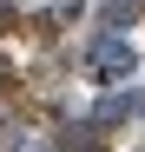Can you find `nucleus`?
Returning <instances> with one entry per match:
<instances>
[{
  "label": "nucleus",
  "mask_w": 145,
  "mask_h": 152,
  "mask_svg": "<svg viewBox=\"0 0 145 152\" xmlns=\"http://www.w3.org/2000/svg\"><path fill=\"white\" fill-rule=\"evenodd\" d=\"M86 66H92V80H99V86H112V80H125V73H132V46H125V40H99Z\"/></svg>",
  "instance_id": "f257e3e1"
},
{
  "label": "nucleus",
  "mask_w": 145,
  "mask_h": 152,
  "mask_svg": "<svg viewBox=\"0 0 145 152\" xmlns=\"http://www.w3.org/2000/svg\"><path fill=\"white\" fill-rule=\"evenodd\" d=\"M132 113H145V93H125V99H106V106L92 113V126H119V119H132Z\"/></svg>",
  "instance_id": "f03ea898"
},
{
  "label": "nucleus",
  "mask_w": 145,
  "mask_h": 152,
  "mask_svg": "<svg viewBox=\"0 0 145 152\" xmlns=\"http://www.w3.org/2000/svg\"><path fill=\"white\" fill-rule=\"evenodd\" d=\"M53 27H59L53 13H33V20H27V33H33V40H53Z\"/></svg>",
  "instance_id": "7ed1b4c3"
},
{
  "label": "nucleus",
  "mask_w": 145,
  "mask_h": 152,
  "mask_svg": "<svg viewBox=\"0 0 145 152\" xmlns=\"http://www.w3.org/2000/svg\"><path fill=\"white\" fill-rule=\"evenodd\" d=\"M0 33H13V7H7V0H0Z\"/></svg>",
  "instance_id": "20e7f679"
},
{
  "label": "nucleus",
  "mask_w": 145,
  "mask_h": 152,
  "mask_svg": "<svg viewBox=\"0 0 145 152\" xmlns=\"http://www.w3.org/2000/svg\"><path fill=\"white\" fill-rule=\"evenodd\" d=\"M7 80H13V66H7V60H0V86H7Z\"/></svg>",
  "instance_id": "39448f33"
},
{
  "label": "nucleus",
  "mask_w": 145,
  "mask_h": 152,
  "mask_svg": "<svg viewBox=\"0 0 145 152\" xmlns=\"http://www.w3.org/2000/svg\"><path fill=\"white\" fill-rule=\"evenodd\" d=\"M33 152H40V145H33Z\"/></svg>",
  "instance_id": "423d86ee"
}]
</instances>
